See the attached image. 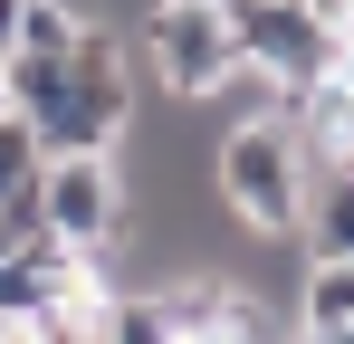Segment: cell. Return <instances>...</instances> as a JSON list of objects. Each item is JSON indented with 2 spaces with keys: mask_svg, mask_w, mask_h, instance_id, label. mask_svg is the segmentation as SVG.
Wrapping results in <instances>:
<instances>
[{
  "mask_svg": "<svg viewBox=\"0 0 354 344\" xmlns=\"http://www.w3.org/2000/svg\"><path fill=\"white\" fill-rule=\"evenodd\" d=\"M211 191L230 211L239 239H297L306 211V144L288 124H221L211 144Z\"/></svg>",
  "mask_w": 354,
  "mask_h": 344,
  "instance_id": "obj_1",
  "label": "cell"
},
{
  "mask_svg": "<svg viewBox=\"0 0 354 344\" xmlns=\"http://www.w3.org/2000/svg\"><path fill=\"white\" fill-rule=\"evenodd\" d=\"M29 191H39V229L58 239L67 258H86V268H96L124 239V220H134V191H124L115 153H48Z\"/></svg>",
  "mask_w": 354,
  "mask_h": 344,
  "instance_id": "obj_2",
  "label": "cell"
},
{
  "mask_svg": "<svg viewBox=\"0 0 354 344\" xmlns=\"http://www.w3.org/2000/svg\"><path fill=\"white\" fill-rule=\"evenodd\" d=\"M144 67L163 77V96L211 106L239 77V29L221 19V0H153L144 10Z\"/></svg>",
  "mask_w": 354,
  "mask_h": 344,
  "instance_id": "obj_3",
  "label": "cell"
},
{
  "mask_svg": "<svg viewBox=\"0 0 354 344\" xmlns=\"http://www.w3.org/2000/svg\"><path fill=\"white\" fill-rule=\"evenodd\" d=\"M230 29H239V67L278 77V96L316 86V77H335V39H326V29H316L297 0H249Z\"/></svg>",
  "mask_w": 354,
  "mask_h": 344,
  "instance_id": "obj_4",
  "label": "cell"
},
{
  "mask_svg": "<svg viewBox=\"0 0 354 344\" xmlns=\"http://www.w3.org/2000/svg\"><path fill=\"white\" fill-rule=\"evenodd\" d=\"M297 239H306V258H354V153H316L306 163Z\"/></svg>",
  "mask_w": 354,
  "mask_h": 344,
  "instance_id": "obj_5",
  "label": "cell"
},
{
  "mask_svg": "<svg viewBox=\"0 0 354 344\" xmlns=\"http://www.w3.org/2000/svg\"><path fill=\"white\" fill-rule=\"evenodd\" d=\"M288 325H297V335H335V325H354V258H306V268H297Z\"/></svg>",
  "mask_w": 354,
  "mask_h": 344,
  "instance_id": "obj_6",
  "label": "cell"
},
{
  "mask_svg": "<svg viewBox=\"0 0 354 344\" xmlns=\"http://www.w3.org/2000/svg\"><path fill=\"white\" fill-rule=\"evenodd\" d=\"M96 344H182V335H173V316H163L153 287H115L96 306Z\"/></svg>",
  "mask_w": 354,
  "mask_h": 344,
  "instance_id": "obj_7",
  "label": "cell"
},
{
  "mask_svg": "<svg viewBox=\"0 0 354 344\" xmlns=\"http://www.w3.org/2000/svg\"><path fill=\"white\" fill-rule=\"evenodd\" d=\"M77 39H86V10L77 0H19V39H10L19 57H67Z\"/></svg>",
  "mask_w": 354,
  "mask_h": 344,
  "instance_id": "obj_8",
  "label": "cell"
},
{
  "mask_svg": "<svg viewBox=\"0 0 354 344\" xmlns=\"http://www.w3.org/2000/svg\"><path fill=\"white\" fill-rule=\"evenodd\" d=\"M29 182H39V144H29V124H19V115H0V201H10V191H29Z\"/></svg>",
  "mask_w": 354,
  "mask_h": 344,
  "instance_id": "obj_9",
  "label": "cell"
},
{
  "mask_svg": "<svg viewBox=\"0 0 354 344\" xmlns=\"http://www.w3.org/2000/svg\"><path fill=\"white\" fill-rule=\"evenodd\" d=\"M297 10H306L326 39H345V29H354V0H297Z\"/></svg>",
  "mask_w": 354,
  "mask_h": 344,
  "instance_id": "obj_10",
  "label": "cell"
},
{
  "mask_svg": "<svg viewBox=\"0 0 354 344\" xmlns=\"http://www.w3.org/2000/svg\"><path fill=\"white\" fill-rule=\"evenodd\" d=\"M10 39H19V0H0V57H10Z\"/></svg>",
  "mask_w": 354,
  "mask_h": 344,
  "instance_id": "obj_11",
  "label": "cell"
},
{
  "mask_svg": "<svg viewBox=\"0 0 354 344\" xmlns=\"http://www.w3.org/2000/svg\"><path fill=\"white\" fill-rule=\"evenodd\" d=\"M0 344H39V335H29V325H0Z\"/></svg>",
  "mask_w": 354,
  "mask_h": 344,
  "instance_id": "obj_12",
  "label": "cell"
},
{
  "mask_svg": "<svg viewBox=\"0 0 354 344\" xmlns=\"http://www.w3.org/2000/svg\"><path fill=\"white\" fill-rule=\"evenodd\" d=\"M0 67H10V57H0ZM0 115H10V86H0Z\"/></svg>",
  "mask_w": 354,
  "mask_h": 344,
  "instance_id": "obj_13",
  "label": "cell"
},
{
  "mask_svg": "<svg viewBox=\"0 0 354 344\" xmlns=\"http://www.w3.org/2000/svg\"><path fill=\"white\" fill-rule=\"evenodd\" d=\"M77 344H96V335H77Z\"/></svg>",
  "mask_w": 354,
  "mask_h": 344,
  "instance_id": "obj_14",
  "label": "cell"
}]
</instances>
